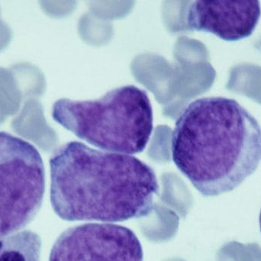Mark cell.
<instances>
[{
	"label": "cell",
	"mask_w": 261,
	"mask_h": 261,
	"mask_svg": "<svg viewBox=\"0 0 261 261\" xmlns=\"http://www.w3.org/2000/svg\"><path fill=\"white\" fill-rule=\"evenodd\" d=\"M171 152L175 165L202 196H219L257 170L261 126L236 99L200 98L176 120Z\"/></svg>",
	"instance_id": "7a4b0ae2"
},
{
	"label": "cell",
	"mask_w": 261,
	"mask_h": 261,
	"mask_svg": "<svg viewBox=\"0 0 261 261\" xmlns=\"http://www.w3.org/2000/svg\"><path fill=\"white\" fill-rule=\"evenodd\" d=\"M259 224H260V232H261V210H260V216H259Z\"/></svg>",
	"instance_id": "ba28073f"
},
{
	"label": "cell",
	"mask_w": 261,
	"mask_h": 261,
	"mask_svg": "<svg viewBox=\"0 0 261 261\" xmlns=\"http://www.w3.org/2000/svg\"><path fill=\"white\" fill-rule=\"evenodd\" d=\"M49 261H144V253L127 227L87 223L64 231L55 241Z\"/></svg>",
	"instance_id": "5b68a950"
},
{
	"label": "cell",
	"mask_w": 261,
	"mask_h": 261,
	"mask_svg": "<svg viewBox=\"0 0 261 261\" xmlns=\"http://www.w3.org/2000/svg\"><path fill=\"white\" fill-rule=\"evenodd\" d=\"M44 192L45 170L38 149L0 132V238L18 232L35 219Z\"/></svg>",
	"instance_id": "277c9868"
},
{
	"label": "cell",
	"mask_w": 261,
	"mask_h": 261,
	"mask_svg": "<svg viewBox=\"0 0 261 261\" xmlns=\"http://www.w3.org/2000/svg\"><path fill=\"white\" fill-rule=\"evenodd\" d=\"M261 15L260 2L193 1L189 7V29L208 32L226 41H238L252 35Z\"/></svg>",
	"instance_id": "8992f818"
},
{
	"label": "cell",
	"mask_w": 261,
	"mask_h": 261,
	"mask_svg": "<svg viewBox=\"0 0 261 261\" xmlns=\"http://www.w3.org/2000/svg\"><path fill=\"white\" fill-rule=\"evenodd\" d=\"M57 123L102 150L135 154L145 149L153 130L147 93L134 85L110 90L93 100L58 99L52 107Z\"/></svg>",
	"instance_id": "3957f363"
},
{
	"label": "cell",
	"mask_w": 261,
	"mask_h": 261,
	"mask_svg": "<svg viewBox=\"0 0 261 261\" xmlns=\"http://www.w3.org/2000/svg\"><path fill=\"white\" fill-rule=\"evenodd\" d=\"M41 240L25 230L0 238V261H41Z\"/></svg>",
	"instance_id": "52a82bcc"
},
{
	"label": "cell",
	"mask_w": 261,
	"mask_h": 261,
	"mask_svg": "<svg viewBox=\"0 0 261 261\" xmlns=\"http://www.w3.org/2000/svg\"><path fill=\"white\" fill-rule=\"evenodd\" d=\"M50 199L68 222H125L151 213L159 190L153 169L130 154L70 141L50 156Z\"/></svg>",
	"instance_id": "6da1fadb"
}]
</instances>
